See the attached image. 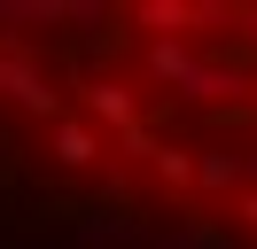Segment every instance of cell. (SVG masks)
<instances>
[{"label":"cell","instance_id":"cell-3","mask_svg":"<svg viewBox=\"0 0 257 249\" xmlns=\"http://www.w3.org/2000/svg\"><path fill=\"white\" fill-rule=\"evenodd\" d=\"M78 101H86V125H101V133H133V125H148V117H141V93H133L125 78H86Z\"/></svg>","mask_w":257,"mask_h":249},{"label":"cell","instance_id":"cell-2","mask_svg":"<svg viewBox=\"0 0 257 249\" xmlns=\"http://www.w3.org/2000/svg\"><path fill=\"white\" fill-rule=\"evenodd\" d=\"M0 101H16L24 117H63V93H55V78L39 70V55L32 47H16V55H0Z\"/></svg>","mask_w":257,"mask_h":249},{"label":"cell","instance_id":"cell-4","mask_svg":"<svg viewBox=\"0 0 257 249\" xmlns=\"http://www.w3.org/2000/svg\"><path fill=\"white\" fill-rule=\"evenodd\" d=\"M47 156H55L63 171H94V164H101V125L55 117V125H47Z\"/></svg>","mask_w":257,"mask_h":249},{"label":"cell","instance_id":"cell-8","mask_svg":"<svg viewBox=\"0 0 257 249\" xmlns=\"http://www.w3.org/2000/svg\"><path fill=\"white\" fill-rule=\"evenodd\" d=\"M241 218H249V226H257V187H249V195H241Z\"/></svg>","mask_w":257,"mask_h":249},{"label":"cell","instance_id":"cell-7","mask_svg":"<svg viewBox=\"0 0 257 249\" xmlns=\"http://www.w3.org/2000/svg\"><path fill=\"white\" fill-rule=\"evenodd\" d=\"M148 171H156L164 187H187V179H195V156H187V148H172V140H164V148L148 156Z\"/></svg>","mask_w":257,"mask_h":249},{"label":"cell","instance_id":"cell-1","mask_svg":"<svg viewBox=\"0 0 257 249\" xmlns=\"http://www.w3.org/2000/svg\"><path fill=\"white\" fill-rule=\"evenodd\" d=\"M148 78H164V86H179V93H195V101H210V93H226V86H241L234 70H210V62L195 55L187 39H148Z\"/></svg>","mask_w":257,"mask_h":249},{"label":"cell","instance_id":"cell-5","mask_svg":"<svg viewBox=\"0 0 257 249\" xmlns=\"http://www.w3.org/2000/svg\"><path fill=\"white\" fill-rule=\"evenodd\" d=\"M218 8H187V0H141L133 8V24H148L156 39H179V31H195V24H210Z\"/></svg>","mask_w":257,"mask_h":249},{"label":"cell","instance_id":"cell-6","mask_svg":"<svg viewBox=\"0 0 257 249\" xmlns=\"http://www.w3.org/2000/svg\"><path fill=\"white\" fill-rule=\"evenodd\" d=\"M241 179V156H226V148H210V156H195V187H210V195H226V187Z\"/></svg>","mask_w":257,"mask_h":249}]
</instances>
